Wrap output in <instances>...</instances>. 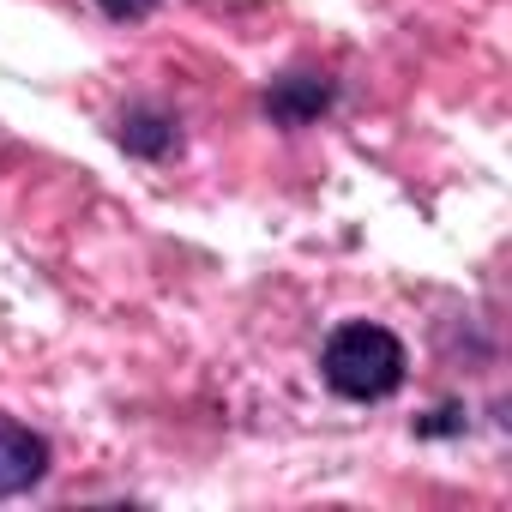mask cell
Segmentation results:
<instances>
[{"mask_svg":"<svg viewBox=\"0 0 512 512\" xmlns=\"http://www.w3.org/2000/svg\"><path fill=\"white\" fill-rule=\"evenodd\" d=\"M320 374H326V386H332L338 398H350V404H380V398H392V392L404 386L410 356H404L398 332H386V326H374V320H344V326L326 338V350H320Z\"/></svg>","mask_w":512,"mask_h":512,"instance_id":"6da1fadb","label":"cell"},{"mask_svg":"<svg viewBox=\"0 0 512 512\" xmlns=\"http://www.w3.org/2000/svg\"><path fill=\"white\" fill-rule=\"evenodd\" d=\"M332 97H338V85L326 79V73H308V67H296V73H284V79H272L266 85V97H260V109H266V121L272 127H314L326 109H332Z\"/></svg>","mask_w":512,"mask_h":512,"instance_id":"7a4b0ae2","label":"cell"},{"mask_svg":"<svg viewBox=\"0 0 512 512\" xmlns=\"http://www.w3.org/2000/svg\"><path fill=\"white\" fill-rule=\"evenodd\" d=\"M43 476H49V440L37 428H25V422L0 416V500L31 494Z\"/></svg>","mask_w":512,"mask_h":512,"instance_id":"3957f363","label":"cell"},{"mask_svg":"<svg viewBox=\"0 0 512 512\" xmlns=\"http://www.w3.org/2000/svg\"><path fill=\"white\" fill-rule=\"evenodd\" d=\"M115 145H121L127 157L163 163V157L181 145V127H175V115H163V109H151V103H133V109L115 121Z\"/></svg>","mask_w":512,"mask_h":512,"instance_id":"277c9868","label":"cell"},{"mask_svg":"<svg viewBox=\"0 0 512 512\" xmlns=\"http://www.w3.org/2000/svg\"><path fill=\"white\" fill-rule=\"evenodd\" d=\"M97 7H103V19H115V25H139V19L157 13V0H97Z\"/></svg>","mask_w":512,"mask_h":512,"instance_id":"5b68a950","label":"cell"},{"mask_svg":"<svg viewBox=\"0 0 512 512\" xmlns=\"http://www.w3.org/2000/svg\"><path fill=\"white\" fill-rule=\"evenodd\" d=\"M416 434H422V440H434V434H464V410L446 404V410H434L428 422H416Z\"/></svg>","mask_w":512,"mask_h":512,"instance_id":"8992f818","label":"cell"}]
</instances>
